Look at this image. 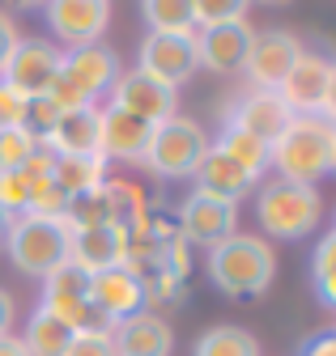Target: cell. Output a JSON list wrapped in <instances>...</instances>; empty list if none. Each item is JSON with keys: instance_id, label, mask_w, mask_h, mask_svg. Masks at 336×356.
Here are the masks:
<instances>
[{"instance_id": "6da1fadb", "label": "cell", "mask_w": 336, "mask_h": 356, "mask_svg": "<svg viewBox=\"0 0 336 356\" xmlns=\"http://www.w3.org/2000/svg\"><path fill=\"white\" fill-rule=\"evenodd\" d=\"M332 149H336V127L319 115H293L289 127L268 145V165L285 183H307L315 187L332 170Z\"/></svg>"}, {"instance_id": "7a4b0ae2", "label": "cell", "mask_w": 336, "mask_h": 356, "mask_svg": "<svg viewBox=\"0 0 336 356\" xmlns=\"http://www.w3.org/2000/svg\"><path fill=\"white\" fill-rule=\"evenodd\" d=\"M277 276V254L256 234H230L208 250V280L226 297H260Z\"/></svg>"}, {"instance_id": "3957f363", "label": "cell", "mask_w": 336, "mask_h": 356, "mask_svg": "<svg viewBox=\"0 0 336 356\" xmlns=\"http://www.w3.org/2000/svg\"><path fill=\"white\" fill-rule=\"evenodd\" d=\"M68 242H72L68 220L64 216H43V212L13 216L9 238H5V246L13 254V267L26 276H38V280L68 259Z\"/></svg>"}, {"instance_id": "277c9868", "label": "cell", "mask_w": 336, "mask_h": 356, "mask_svg": "<svg viewBox=\"0 0 336 356\" xmlns=\"http://www.w3.org/2000/svg\"><path fill=\"white\" fill-rule=\"evenodd\" d=\"M119 76V60L115 51H107L102 42H90V47H72L60 60V72L52 81L47 94L60 102V111H77V106H94L102 89H111Z\"/></svg>"}, {"instance_id": "5b68a950", "label": "cell", "mask_w": 336, "mask_h": 356, "mask_svg": "<svg viewBox=\"0 0 336 356\" xmlns=\"http://www.w3.org/2000/svg\"><path fill=\"white\" fill-rule=\"evenodd\" d=\"M256 216H260L264 234L293 242V238H307L319 225L323 200L307 183H285V178H273V183H264V191L256 200Z\"/></svg>"}, {"instance_id": "8992f818", "label": "cell", "mask_w": 336, "mask_h": 356, "mask_svg": "<svg viewBox=\"0 0 336 356\" xmlns=\"http://www.w3.org/2000/svg\"><path fill=\"white\" fill-rule=\"evenodd\" d=\"M208 153V136L196 119H166L153 127V140H149V153H145V165L162 178H192L200 157Z\"/></svg>"}, {"instance_id": "52a82bcc", "label": "cell", "mask_w": 336, "mask_h": 356, "mask_svg": "<svg viewBox=\"0 0 336 356\" xmlns=\"http://www.w3.org/2000/svg\"><path fill=\"white\" fill-rule=\"evenodd\" d=\"M111 106L128 111V115H141V119H149L158 127L166 119H175V111H179V89L166 85V81H158V76H149V72H141V68H132V72H119L115 76V85H111Z\"/></svg>"}, {"instance_id": "ba28073f", "label": "cell", "mask_w": 336, "mask_h": 356, "mask_svg": "<svg viewBox=\"0 0 336 356\" xmlns=\"http://www.w3.org/2000/svg\"><path fill=\"white\" fill-rule=\"evenodd\" d=\"M60 60L64 56L56 51V42H47V38H17L9 64L0 68V81H5L17 98L47 94L56 72H60Z\"/></svg>"}, {"instance_id": "9c48e42d", "label": "cell", "mask_w": 336, "mask_h": 356, "mask_svg": "<svg viewBox=\"0 0 336 356\" xmlns=\"http://www.w3.org/2000/svg\"><path fill=\"white\" fill-rule=\"evenodd\" d=\"M238 225V204H226V200H213V195H200L192 191L179 208V238L188 246H208L213 250L217 242H226Z\"/></svg>"}, {"instance_id": "30bf717a", "label": "cell", "mask_w": 336, "mask_h": 356, "mask_svg": "<svg viewBox=\"0 0 336 356\" xmlns=\"http://www.w3.org/2000/svg\"><path fill=\"white\" fill-rule=\"evenodd\" d=\"M196 34H158L149 30L141 42V72L166 81V85H183L196 76Z\"/></svg>"}, {"instance_id": "8fae6325", "label": "cell", "mask_w": 336, "mask_h": 356, "mask_svg": "<svg viewBox=\"0 0 336 356\" xmlns=\"http://www.w3.org/2000/svg\"><path fill=\"white\" fill-rule=\"evenodd\" d=\"M251 38H256V30H251L247 22L200 26V34H196V64L208 68V72H217V76H234L247 64Z\"/></svg>"}, {"instance_id": "7c38bea8", "label": "cell", "mask_w": 336, "mask_h": 356, "mask_svg": "<svg viewBox=\"0 0 336 356\" xmlns=\"http://www.w3.org/2000/svg\"><path fill=\"white\" fill-rule=\"evenodd\" d=\"M298 56H303V47L289 30H264L251 38L243 72L251 76V89H277L289 76V68L298 64Z\"/></svg>"}, {"instance_id": "4fadbf2b", "label": "cell", "mask_w": 336, "mask_h": 356, "mask_svg": "<svg viewBox=\"0 0 336 356\" xmlns=\"http://www.w3.org/2000/svg\"><path fill=\"white\" fill-rule=\"evenodd\" d=\"M289 119H293V115H289V106L281 102L277 89H247V94L234 102L226 127H238V131H247V136L273 145L281 131L289 127Z\"/></svg>"}, {"instance_id": "5bb4252c", "label": "cell", "mask_w": 336, "mask_h": 356, "mask_svg": "<svg viewBox=\"0 0 336 356\" xmlns=\"http://www.w3.org/2000/svg\"><path fill=\"white\" fill-rule=\"evenodd\" d=\"M98 153L102 157H115V161H145L149 153V140H153V123L141 119V115H128L119 106H107L98 111Z\"/></svg>"}, {"instance_id": "9a60e30c", "label": "cell", "mask_w": 336, "mask_h": 356, "mask_svg": "<svg viewBox=\"0 0 336 356\" xmlns=\"http://www.w3.org/2000/svg\"><path fill=\"white\" fill-rule=\"evenodd\" d=\"M47 22L64 42L90 47L111 22V0H47Z\"/></svg>"}, {"instance_id": "2e32d148", "label": "cell", "mask_w": 336, "mask_h": 356, "mask_svg": "<svg viewBox=\"0 0 336 356\" xmlns=\"http://www.w3.org/2000/svg\"><path fill=\"white\" fill-rule=\"evenodd\" d=\"M111 348H115V356H171L175 331H171V323H166L162 314H149V309H141V314L115 323Z\"/></svg>"}, {"instance_id": "e0dca14e", "label": "cell", "mask_w": 336, "mask_h": 356, "mask_svg": "<svg viewBox=\"0 0 336 356\" xmlns=\"http://www.w3.org/2000/svg\"><path fill=\"white\" fill-rule=\"evenodd\" d=\"M90 280H94V276H90L81 263L64 259L60 267H52V272L43 276V309H47V314H56L60 323L72 327L77 309L90 301Z\"/></svg>"}, {"instance_id": "ac0fdd59", "label": "cell", "mask_w": 336, "mask_h": 356, "mask_svg": "<svg viewBox=\"0 0 336 356\" xmlns=\"http://www.w3.org/2000/svg\"><path fill=\"white\" fill-rule=\"evenodd\" d=\"M196 191L200 195H213V200H226V204H238L251 187L260 183V178H251L238 161H230L222 149H213L208 145V153L200 157V165H196Z\"/></svg>"}, {"instance_id": "d6986e66", "label": "cell", "mask_w": 336, "mask_h": 356, "mask_svg": "<svg viewBox=\"0 0 336 356\" xmlns=\"http://www.w3.org/2000/svg\"><path fill=\"white\" fill-rule=\"evenodd\" d=\"M323 85H328V60L303 51L298 64L289 68V76L277 85V94L289 106V115H319V106H323Z\"/></svg>"}, {"instance_id": "ffe728a7", "label": "cell", "mask_w": 336, "mask_h": 356, "mask_svg": "<svg viewBox=\"0 0 336 356\" xmlns=\"http://www.w3.org/2000/svg\"><path fill=\"white\" fill-rule=\"evenodd\" d=\"M90 301L119 323V318H132V314L145 309V289H141V280L128 272V267L119 263V267H107V272H98L90 280Z\"/></svg>"}, {"instance_id": "44dd1931", "label": "cell", "mask_w": 336, "mask_h": 356, "mask_svg": "<svg viewBox=\"0 0 336 356\" xmlns=\"http://www.w3.org/2000/svg\"><path fill=\"white\" fill-rule=\"evenodd\" d=\"M68 259H72V263H81L90 276L107 272V267H119V263H123V234H119L115 225H90V229H72Z\"/></svg>"}, {"instance_id": "7402d4cb", "label": "cell", "mask_w": 336, "mask_h": 356, "mask_svg": "<svg viewBox=\"0 0 336 356\" xmlns=\"http://www.w3.org/2000/svg\"><path fill=\"white\" fill-rule=\"evenodd\" d=\"M98 106H77V111H64L56 131H52V149L56 153H77V157H94L98 153Z\"/></svg>"}, {"instance_id": "603a6c76", "label": "cell", "mask_w": 336, "mask_h": 356, "mask_svg": "<svg viewBox=\"0 0 336 356\" xmlns=\"http://www.w3.org/2000/svg\"><path fill=\"white\" fill-rule=\"evenodd\" d=\"M52 178H56V187L72 200V195H81V191H94V187H102V183H107V157H102V153H94V157L60 153V157H56Z\"/></svg>"}, {"instance_id": "cb8c5ba5", "label": "cell", "mask_w": 336, "mask_h": 356, "mask_svg": "<svg viewBox=\"0 0 336 356\" xmlns=\"http://www.w3.org/2000/svg\"><path fill=\"white\" fill-rule=\"evenodd\" d=\"M72 327L68 323H60L56 314H47V309L43 305H38L34 309V314H30V323H26V352L30 356H64L68 352V343H72Z\"/></svg>"}, {"instance_id": "d4e9b609", "label": "cell", "mask_w": 336, "mask_h": 356, "mask_svg": "<svg viewBox=\"0 0 336 356\" xmlns=\"http://www.w3.org/2000/svg\"><path fill=\"white\" fill-rule=\"evenodd\" d=\"M102 195H107V225H115L119 234L137 229L141 220L149 216V208H145L141 191H137V187H128V183H102Z\"/></svg>"}, {"instance_id": "484cf974", "label": "cell", "mask_w": 336, "mask_h": 356, "mask_svg": "<svg viewBox=\"0 0 336 356\" xmlns=\"http://www.w3.org/2000/svg\"><path fill=\"white\" fill-rule=\"evenodd\" d=\"M141 13L158 34H196L192 0H141Z\"/></svg>"}, {"instance_id": "4316f807", "label": "cell", "mask_w": 336, "mask_h": 356, "mask_svg": "<svg viewBox=\"0 0 336 356\" xmlns=\"http://www.w3.org/2000/svg\"><path fill=\"white\" fill-rule=\"evenodd\" d=\"M192 356H260V343L243 327H208L196 339Z\"/></svg>"}, {"instance_id": "83f0119b", "label": "cell", "mask_w": 336, "mask_h": 356, "mask_svg": "<svg viewBox=\"0 0 336 356\" xmlns=\"http://www.w3.org/2000/svg\"><path fill=\"white\" fill-rule=\"evenodd\" d=\"M213 149H222L230 161H238L251 178H264V170H268V145L256 140V136H247V131H238V127H222V140Z\"/></svg>"}, {"instance_id": "f1b7e54d", "label": "cell", "mask_w": 336, "mask_h": 356, "mask_svg": "<svg viewBox=\"0 0 336 356\" xmlns=\"http://www.w3.org/2000/svg\"><path fill=\"white\" fill-rule=\"evenodd\" d=\"M60 102L52 98V94H34V98H26L22 102V119H17V127L26 131L30 140H52V131H56V123H60Z\"/></svg>"}, {"instance_id": "f546056e", "label": "cell", "mask_w": 336, "mask_h": 356, "mask_svg": "<svg viewBox=\"0 0 336 356\" xmlns=\"http://www.w3.org/2000/svg\"><path fill=\"white\" fill-rule=\"evenodd\" d=\"M64 220H68V229L107 225V195H102V187L72 195V200H68V208H64Z\"/></svg>"}, {"instance_id": "4dcf8cb0", "label": "cell", "mask_w": 336, "mask_h": 356, "mask_svg": "<svg viewBox=\"0 0 336 356\" xmlns=\"http://www.w3.org/2000/svg\"><path fill=\"white\" fill-rule=\"evenodd\" d=\"M30 195H34V178L26 170H0V212L5 216L30 212Z\"/></svg>"}, {"instance_id": "1f68e13d", "label": "cell", "mask_w": 336, "mask_h": 356, "mask_svg": "<svg viewBox=\"0 0 336 356\" xmlns=\"http://www.w3.org/2000/svg\"><path fill=\"white\" fill-rule=\"evenodd\" d=\"M251 0H192L196 9V26H226V22H243Z\"/></svg>"}, {"instance_id": "d6a6232c", "label": "cell", "mask_w": 336, "mask_h": 356, "mask_svg": "<svg viewBox=\"0 0 336 356\" xmlns=\"http://www.w3.org/2000/svg\"><path fill=\"white\" fill-rule=\"evenodd\" d=\"M30 149H34V140L26 136L22 127H5V131H0V170H22Z\"/></svg>"}, {"instance_id": "836d02e7", "label": "cell", "mask_w": 336, "mask_h": 356, "mask_svg": "<svg viewBox=\"0 0 336 356\" xmlns=\"http://www.w3.org/2000/svg\"><path fill=\"white\" fill-rule=\"evenodd\" d=\"M64 356H115V348H111L107 335H72Z\"/></svg>"}, {"instance_id": "e575fe53", "label": "cell", "mask_w": 336, "mask_h": 356, "mask_svg": "<svg viewBox=\"0 0 336 356\" xmlns=\"http://www.w3.org/2000/svg\"><path fill=\"white\" fill-rule=\"evenodd\" d=\"M22 102H26V98H17L13 89L0 81V131H5V127H17V119H22Z\"/></svg>"}, {"instance_id": "d590c367", "label": "cell", "mask_w": 336, "mask_h": 356, "mask_svg": "<svg viewBox=\"0 0 336 356\" xmlns=\"http://www.w3.org/2000/svg\"><path fill=\"white\" fill-rule=\"evenodd\" d=\"M311 272L323 276V272H336V229L315 246V259H311Z\"/></svg>"}, {"instance_id": "8d00e7d4", "label": "cell", "mask_w": 336, "mask_h": 356, "mask_svg": "<svg viewBox=\"0 0 336 356\" xmlns=\"http://www.w3.org/2000/svg\"><path fill=\"white\" fill-rule=\"evenodd\" d=\"M17 26H13V17L9 13H0V68L9 64V56H13V47H17Z\"/></svg>"}, {"instance_id": "74e56055", "label": "cell", "mask_w": 336, "mask_h": 356, "mask_svg": "<svg viewBox=\"0 0 336 356\" xmlns=\"http://www.w3.org/2000/svg\"><path fill=\"white\" fill-rule=\"evenodd\" d=\"M298 356H336V331H319V335H311V339L303 343Z\"/></svg>"}, {"instance_id": "f35d334b", "label": "cell", "mask_w": 336, "mask_h": 356, "mask_svg": "<svg viewBox=\"0 0 336 356\" xmlns=\"http://www.w3.org/2000/svg\"><path fill=\"white\" fill-rule=\"evenodd\" d=\"M319 119H328L336 127V60L328 64V85H323V106H319Z\"/></svg>"}, {"instance_id": "ab89813d", "label": "cell", "mask_w": 336, "mask_h": 356, "mask_svg": "<svg viewBox=\"0 0 336 356\" xmlns=\"http://www.w3.org/2000/svg\"><path fill=\"white\" fill-rule=\"evenodd\" d=\"M315 289H319V301L336 309V272H323V276H315Z\"/></svg>"}, {"instance_id": "60d3db41", "label": "cell", "mask_w": 336, "mask_h": 356, "mask_svg": "<svg viewBox=\"0 0 336 356\" xmlns=\"http://www.w3.org/2000/svg\"><path fill=\"white\" fill-rule=\"evenodd\" d=\"M13 314H17V305H13V297L0 289V339L9 335V327H13Z\"/></svg>"}, {"instance_id": "b9f144b4", "label": "cell", "mask_w": 336, "mask_h": 356, "mask_svg": "<svg viewBox=\"0 0 336 356\" xmlns=\"http://www.w3.org/2000/svg\"><path fill=\"white\" fill-rule=\"evenodd\" d=\"M0 356H30V352H26V343L17 335H5L0 339Z\"/></svg>"}, {"instance_id": "7bdbcfd3", "label": "cell", "mask_w": 336, "mask_h": 356, "mask_svg": "<svg viewBox=\"0 0 336 356\" xmlns=\"http://www.w3.org/2000/svg\"><path fill=\"white\" fill-rule=\"evenodd\" d=\"M9 9H47V0H5Z\"/></svg>"}, {"instance_id": "ee69618b", "label": "cell", "mask_w": 336, "mask_h": 356, "mask_svg": "<svg viewBox=\"0 0 336 356\" xmlns=\"http://www.w3.org/2000/svg\"><path fill=\"white\" fill-rule=\"evenodd\" d=\"M9 225H13V216L0 212V246H5V238H9Z\"/></svg>"}, {"instance_id": "f6af8a7d", "label": "cell", "mask_w": 336, "mask_h": 356, "mask_svg": "<svg viewBox=\"0 0 336 356\" xmlns=\"http://www.w3.org/2000/svg\"><path fill=\"white\" fill-rule=\"evenodd\" d=\"M260 5H289V0H260Z\"/></svg>"}, {"instance_id": "bcb514c9", "label": "cell", "mask_w": 336, "mask_h": 356, "mask_svg": "<svg viewBox=\"0 0 336 356\" xmlns=\"http://www.w3.org/2000/svg\"><path fill=\"white\" fill-rule=\"evenodd\" d=\"M328 174H336V149H332V170H328Z\"/></svg>"}, {"instance_id": "7dc6e473", "label": "cell", "mask_w": 336, "mask_h": 356, "mask_svg": "<svg viewBox=\"0 0 336 356\" xmlns=\"http://www.w3.org/2000/svg\"><path fill=\"white\" fill-rule=\"evenodd\" d=\"M332 229H336V220H332Z\"/></svg>"}]
</instances>
